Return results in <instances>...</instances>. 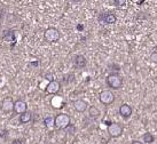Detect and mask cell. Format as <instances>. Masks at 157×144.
Returning <instances> with one entry per match:
<instances>
[{
  "label": "cell",
  "instance_id": "19",
  "mask_svg": "<svg viewBox=\"0 0 157 144\" xmlns=\"http://www.w3.org/2000/svg\"><path fill=\"white\" fill-rule=\"evenodd\" d=\"M75 76L72 73H69V74H67V76H64V78H63V83H67V85H69L70 83H72L75 80Z\"/></svg>",
  "mask_w": 157,
  "mask_h": 144
},
{
  "label": "cell",
  "instance_id": "14",
  "mask_svg": "<svg viewBox=\"0 0 157 144\" xmlns=\"http://www.w3.org/2000/svg\"><path fill=\"white\" fill-rule=\"evenodd\" d=\"M4 39L7 40V41H9V42H12V46H14L15 41H16L14 31H6V32H5V35H4Z\"/></svg>",
  "mask_w": 157,
  "mask_h": 144
},
{
  "label": "cell",
  "instance_id": "23",
  "mask_svg": "<svg viewBox=\"0 0 157 144\" xmlns=\"http://www.w3.org/2000/svg\"><path fill=\"white\" fill-rule=\"evenodd\" d=\"M131 144H144L142 142H140V141H136V140H134V141H132L131 142Z\"/></svg>",
  "mask_w": 157,
  "mask_h": 144
},
{
  "label": "cell",
  "instance_id": "8",
  "mask_svg": "<svg viewBox=\"0 0 157 144\" xmlns=\"http://www.w3.org/2000/svg\"><path fill=\"white\" fill-rule=\"evenodd\" d=\"M15 113H24L25 111H28V104H26L25 101L23 100H17L16 102H14V110Z\"/></svg>",
  "mask_w": 157,
  "mask_h": 144
},
{
  "label": "cell",
  "instance_id": "7",
  "mask_svg": "<svg viewBox=\"0 0 157 144\" xmlns=\"http://www.w3.org/2000/svg\"><path fill=\"white\" fill-rule=\"evenodd\" d=\"M108 134H109L111 137H119V136L122 135L123 133V128L122 126L117 124V122H110V125L108 126Z\"/></svg>",
  "mask_w": 157,
  "mask_h": 144
},
{
  "label": "cell",
  "instance_id": "10",
  "mask_svg": "<svg viewBox=\"0 0 157 144\" xmlns=\"http://www.w3.org/2000/svg\"><path fill=\"white\" fill-rule=\"evenodd\" d=\"M118 113H119V116L124 119L130 118L132 116V108L128 104H126V103H125V104H122L119 106V109H118Z\"/></svg>",
  "mask_w": 157,
  "mask_h": 144
},
{
  "label": "cell",
  "instance_id": "25",
  "mask_svg": "<svg viewBox=\"0 0 157 144\" xmlns=\"http://www.w3.org/2000/svg\"><path fill=\"white\" fill-rule=\"evenodd\" d=\"M13 144H22V142H21V140H17V141L15 140V141H14Z\"/></svg>",
  "mask_w": 157,
  "mask_h": 144
},
{
  "label": "cell",
  "instance_id": "4",
  "mask_svg": "<svg viewBox=\"0 0 157 144\" xmlns=\"http://www.w3.org/2000/svg\"><path fill=\"white\" fill-rule=\"evenodd\" d=\"M44 38L47 42H56L60 39V31L55 28H48L45 31Z\"/></svg>",
  "mask_w": 157,
  "mask_h": 144
},
{
  "label": "cell",
  "instance_id": "16",
  "mask_svg": "<svg viewBox=\"0 0 157 144\" xmlns=\"http://www.w3.org/2000/svg\"><path fill=\"white\" fill-rule=\"evenodd\" d=\"M142 141H144V143L151 144V143H154V141H155V137H154V135L151 134V133L147 131V133H144V135H142Z\"/></svg>",
  "mask_w": 157,
  "mask_h": 144
},
{
  "label": "cell",
  "instance_id": "5",
  "mask_svg": "<svg viewBox=\"0 0 157 144\" xmlns=\"http://www.w3.org/2000/svg\"><path fill=\"white\" fill-rule=\"evenodd\" d=\"M99 100L103 105H110L113 104V101H115V95L110 90H102L99 94Z\"/></svg>",
  "mask_w": 157,
  "mask_h": 144
},
{
  "label": "cell",
  "instance_id": "3",
  "mask_svg": "<svg viewBox=\"0 0 157 144\" xmlns=\"http://www.w3.org/2000/svg\"><path fill=\"white\" fill-rule=\"evenodd\" d=\"M98 21L102 25H109V24H115L117 21V17L111 12H105V13H101L98 16Z\"/></svg>",
  "mask_w": 157,
  "mask_h": 144
},
{
  "label": "cell",
  "instance_id": "13",
  "mask_svg": "<svg viewBox=\"0 0 157 144\" xmlns=\"http://www.w3.org/2000/svg\"><path fill=\"white\" fill-rule=\"evenodd\" d=\"M31 119H32V113H31L30 111H25L24 113L20 114V118H18V120H20V122H21V124H28Z\"/></svg>",
  "mask_w": 157,
  "mask_h": 144
},
{
  "label": "cell",
  "instance_id": "1",
  "mask_svg": "<svg viewBox=\"0 0 157 144\" xmlns=\"http://www.w3.org/2000/svg\"><path fill=\"white\" fill-rule=\"evenodd\" d=\"M105 83L109 88L116 90L123 86V78L117 73H109L105 78Z\"/></svg>",
  "mask_w": 157,
  "mask_h": 144
},
{
  "label": "cell",
  "instance_id": "17",
  "mask_svg": "<svg viewBox=\"0 0 157 144\" xmlns=\"http://www.w3.org/2000/svg\"><path fill=\"white\" fill-rule=\"evenodd\" d=\"M44 125L47 128H53L54 127V117L53 116H46L44 118Z\"/></svg>",
  "mask_w": 157,
  "mask_h": 144
},
{
  "label": "cell",
  "instance_id": "21",
  "mask_svg": "<svg viewBox=\"0 0 157 144\" xmlns=\"http://www.w3.org/2000/svg\"><path fill=\"white\" fill-rule=\"evenodd\" d=\"M111 4H113L115 6H124L126 4V0H113L111 1Z\"/></svg>",
  "mask_w": 157,
  "mask_h": 144
},
{
  "label": "cell",
  "instance_id": "18",
  "mask_svg": "<svg viewBox=\"0 0 157 144\" xmlns=\"http://www.w3.org/2000/svg\"><path fill=\"white\" fill-rule=\"evenodd\" d=\"M108 69H109V71H113L111 73H117L121 71V66L118 65L117 63H110V64H108Z\"/></svg>",
  "mask_w": 157,
  "mask_h": 144
},
{
  "label": "cell",
  "instance_id": "20",
  "mask_svg": "<svg viewBox=\"0 0 157 144\" xmlns=\"http://www.w3.org/2000/svg\"><path fill=\"white\" fill-rule=\"evenodd\" d=\"M149 60H150V62H153V63L157 64V52L151 53L150 56H149Z\"/></svg>",
  "mask_w": 157,
  "mask_h": 144
},
{
  "label": "cell",
  "instance_id": "24",
  "mask_svg": "<svg viewBox=\"0 0 157 144\" xmlns=\"http://www.w3.org/2000/svg\"><path fill=\"white\" fill-rule=\"evenodd\" d=\"M77 29H78V30L82 31V30H83V29H84V26L82 25V24H78V25H77Z\"/></svg>",
  "mask_w": 157,
  "mask_h": 144
},
{
  "label": "cell",
  "instance_id": "11",
  "mask_svg": "<svg viewBox=\"0 0 157 144\" xmlns=\"http://www.w3.org/2000/svg\"><path fill=\"white\" fill-rule=\"evenodd\" d=\"M86 64H87V61H86L85 56L82 54H78L74 57V66L76 69H84Z\"/></svg>",
  "mask_w": 157,
  "mask_h": 144
},
{
  "label": "cell",
  "instance_id": "12",
  "mask_svg": "<svg viewBox=\"0 0 157 144\" xmlns=\"http://www.w3.org/2000/svg\"><path fill=\"white\" fill-rule=\"evenodd\" d=\"M74 108L76 111H78V112H85L86 110L88 109V104L86 101L84 100H76L74 102Z\"/></svg>",
  "mask_w": 157,
  "mask_h": 144
},
{
  "label": "cell",
  "instance_id": "9",
  "mask_svg": "<svg viewBox=\"0 0 157 144\" xmlns=\"http://www.w3.org/2000/svg\"><path fill=\"white\" fill-rule=\"evenodd\" d=\"M60 89H61V83L56 81V80H53L51 83H48V85L46 86V93L47 94H57V93L60 92Z\"/></svg>",
  "mask_w": 157,
  "mask_h": 144
},
{
  "label": "cell",
  "instance_id": "2",
  "mask_svg": "<svg viewBox=\"0 0 157 144\" xmlns=\"http://www.w3.org/2000/svg\"><path fill=\"white\" fill-rule=\"evenodd\" d=\"M71 119L67 113H60L54 118V127L59 129H67L70 126Z\"/></svg>",
  "mask_w": 157,
  "mask_h": 144
},
{
  "label": "cell",
  "instance_id": "15",
  "mask_svg": "<svg viewBox=\"0 0 157 144\" xmlns=\"http://www.w3.org/2000/svg\"><path fill=\"white\" fill-rule=\"evenodd\" d=\"M88 114H90L91 118H98V117H100L101 112H100V110H99V108L92 105V106L88 108Z\"/></svg>",
  "mask_w": 157,
  "mask_h": 144
},
{
  "label": "cell",
  "instance_id": "22",
  "mask_svg": "<svg viewBox=\"0 0 157 144\" xmlns=\"http://www.w3.org/2000/svg\"><path fill=\"white\" fill-rule=\"evenodd\" d=\"M45 79H47V80H49V83H51V81H53V80H54V77H53V74L52 73H45Z\"/></svg>",
  "mask_w": 157,
  "mask_h": 144
},
{
  "label": "cell",
  "instance_id": "6",
  "mask_svg": "<svg viewBox=\"0 0 157 144\" xmlns=\"http://www.w3.org/2000/svg\"><path fill=\"white\" fill-rule=\"evenodd\" d=\"M0 109L4 113H10L14 110V101L12 97H5L0 103Z\"/></svg>",
  "mask_w": 157,
  "mask_h": 144
}]
</instances>
